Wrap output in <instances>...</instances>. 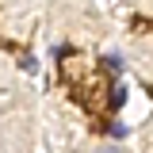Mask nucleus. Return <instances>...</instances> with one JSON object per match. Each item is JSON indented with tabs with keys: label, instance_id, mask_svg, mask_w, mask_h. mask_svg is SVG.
<instances>
[{
	"label": "nucleus",
	"instance_id": "obj_1",
	"mask_svg": "<svg viewBox=\"0 0 153 153\" xmlns=\"http://www.w3.org/2000/svg\"><path fill=\"white\" fill-rule=\"evenodd\" d=\"M103 65L119 76V73H123V54H119V50H107V54H103Z\"/></svg>",
	"mask_w": 153,
	"mask_h": 153
},
{
	"label": "nucleus",
	"instance_id": "obj_3",
	"mask_svg": "<svg viewBox=\"0 0 153 153\" xmlns=\"http://www.w3.org/2000/svg\"><path fill=\"white\" fill-rule=\"evenodd\" d=\"M123 103H126V88L119 84V88H115V96H111V107H123Z\"/></svg>",
	"mask_w": 153,
	"mask_h": 153
},
{
	"label": "nucleus",
	"instance_id": "obj_2",
	"mask_svg": "<svg viewBox=\"0 0 153 153\" xmlns=\"http://www.w3.org/2000/svg\"><path fill=\"white\" fill-rule=\"evenodd\" d=\"M107 134H111L115 142H123V138H126L130 130H126V123H111V126H107Z\"/></svg>",
	"mask_w": 153,
	"mask_h": 153
},
{
	"label": "nucleus",
	"instance_id": "obj_4",
	"mask_svg": "<svg viewBox=\"0 0 153 153\" xmlns=\"http://www.w3.org/2000/svg\"><path fill=\"white\" fill-rule=\"evenodd\" d=\"M100 153H119V149H115V146H107V149H100Z\"/></svg>",
	"mask_w": 153,
	"mask_h": 153
}]
</instances>
